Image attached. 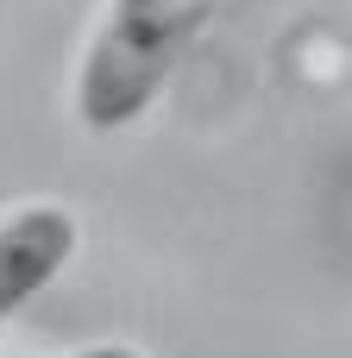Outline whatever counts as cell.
<instances>
[{
	"instance_id": "cell-1",
	"label": "cell",
	"mask_w": 352,
	"mask_h": 358,
	"mask_svg": "<svg viewBox=\"0 0 352 358\" xmlns=\"http://www.w3.org/2000/svg\"><path fill=\"white\" fill-rule=\"evenodd\" d=\"M220 13L227 0H107L69 82L76 120L88 132H126L145 120Z\"/></svg>"
},
{
	"instance_id": "cell-3",
	"label": "cell",
	"mask_w": 352,
	"mask_h": 358,
	"mask_svg": "<svg viewBox=\"0 0 352 358\" xmlns=\"http://www.w3.org/2000/svg\"><path fill=\"white\" fill-rule=\"evenodd\" d=\"M69 358H145L139 346H120V340H101V346H82V352H69Z\"/></svg>"
},
{
	"instance_id": "cell-2",
	"label": "cell",
	"mask_w": 352,
	"mask_h": 358,
	"mask_svg": "<svg viewBox=\"0 0 352 358\" xmlns=\"http://www.w3.org/2000/svg\"><path fill=\"white\" fill-rule=\"evenodd\" d=\"M82 245V220L69 201L31 195L0 208V321H13L25 302H38L76 258Z\"/></svg>"
}]
</instances>
